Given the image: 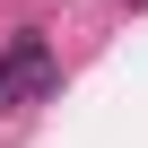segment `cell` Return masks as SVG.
Returning <instances> with one entry per match:
<instances>
[{"label":"cell","instance_id":"obj_1","mask_svg":"<svg viewBox=\"0 0 148 148\" xmlns=\"http://www.w3.org/2000/svg\"><path fill=\"white\" fill-rule=\"evenodd\" d=\"M52 87V44L35 35V26H18L9 44H0V113H18V105H35Z\"/></svg>","mask_w":148,"mask_h":148}]
</instances>
